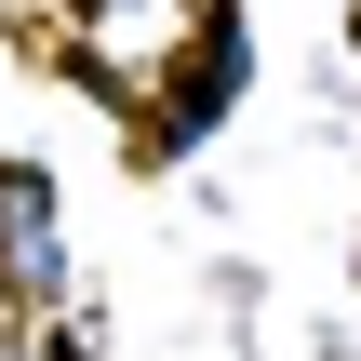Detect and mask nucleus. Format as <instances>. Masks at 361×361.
Returning <instances> with one entry per match:
<instances>
[{
    "instance_id": "f257e3e1",
    "label": "nucleus",
    "mask_w": 361,
    "mask_h": 361,
    "mask_svg": "<svg viewBox=\"0 0 361 361\" xmlns=\"http://www.w3.org/2000/svg\"><path fill=\"white\" fill-rule=\"evenodd\" d=\"M0 268H13V295H67V241H54V188L13 161L0 174Z\"/></svg>"
}]
</instances>
